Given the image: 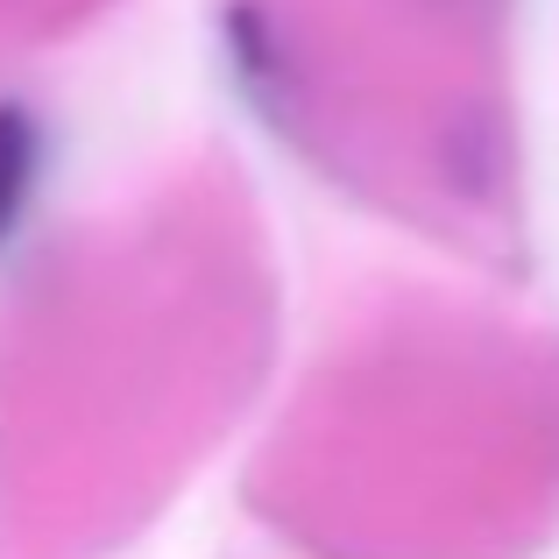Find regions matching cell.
<instances>
[{"mask_svg":"<svg viewBox=\"0 0 559 559\" xmlns=\"http://www.w3.org/2000/svg\"><path fill=\"white\" fill-rule=\"evenodd\" d=\"M36 156H43L36 121H28L22 107H0V234L14 227V213H22L28 178H36Z\"/></svg>","mask_w":559,"mask_h":559,"instance_id":"obj_1","label":"cell"}]
</instances>
